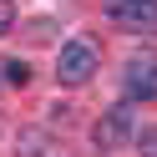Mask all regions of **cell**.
Listing matches in <instances>:
<instances>
[{
	"label": "cell",
	"instance_id": "cell-3",
	"mask_svg": "<svg viewBox=\"0 0 157 157\" xmlns=\"http://www.w3.org/2000/svg\"><path fill=\"white\" fill-rule=\"evenodd\" d=\"M106 15L127 31H157V0H106Z\"/></svg>",
	"mask_w": 157,
	"mask_h": 157
},
{
	"label": "cell",
	"instance_id": "cell-2",
	"mask_svg": "<svg viewBox=\"0 0 157 157\" xmlns=\"http://www.w3.org/2000/svg\"><path fill=\"white\" fill-rule=\"evenodd\" d=\"M122 81H127V96H157V51H137L132 61H127V71H122Z\"/></svg>",
	"mask_w": 157,
	"mask_h": 157
},
{
	"label": "cell",
	"instance_id": "cell-5",
	"mask_svg": "<svg viewBox=\"0 0 157 157\" xmlns=\"http://www.w3.org/2000/svg\"><path fill=\"white\" fill-rule=\"evenodd\" d=\"M5 81L25 86V81H31V66H25V61H5Z\"/></svg>",
	"mask_w": 157,
	"mask_h": 157
},
{
	"label": "cell",
	"instance_id": "cell-6",
	"mask_svg": "<svg viewBox=\"0 0 157 157\" xmlns=\"http://www.w3.org/2000/svg\"><path fill=\"white\" fill-rule=\"evenodd\" d=\"M10 25H15V5H10V0H0V36L10 31Z\"/></svg>",
	"mask_w": 157,
	"mask_h": 157
},
{
	"label": "cell",
	"instance_id": "cell-1",
	"mask_svg": "<svg viewBox=\"0 0 157 157\" xmlns=\"http://www.w3.org/2000/svg\"><path fill=\"white\" fill-rule=\"evenodd\" d=\"M91 71H96V51H91V41H71V46H61V56H56V76H61L66 86H86V81H91Z\"/></svg>",
	"mask_w": 157,
	"mask_h": 157
},
{
	"label": "cell",
	"instance_id": "cell-7",
	"mask_svg": "<svg viewBox=\"0 0 157 157\" xmlns=\"http://www.w3.org/2000/svg\"><path fill=\"white\" fill-rule=\"evenodd\" d=\"M137 147H142L147 157H157V127H152V132H142V137H137Z\"/></svg>",
	"mask_w": 157,
	"mask_h": 157
},
{
	"label": "cell",
	"instance_id": "cell-4",
	"mask_svg": "<svg viewBox=\"0 0 157 157\" xmlns=\"http://www.w3.org/2000/svg\"><path fill=\"white\" fill-rule=\"evenodd\" d=\"M127 137H132V106H112V112H106L101 122L91 127V142L101 147V152H112V147H122Z\"/></svg>",
	"mask_w": 157,
	"mask_h": 157
}]
</instances>
